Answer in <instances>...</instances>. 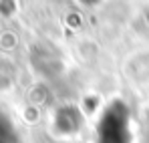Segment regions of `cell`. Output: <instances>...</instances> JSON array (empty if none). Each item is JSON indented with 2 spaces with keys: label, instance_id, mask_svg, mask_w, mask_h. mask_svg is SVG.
<instances>
[{
  "label": "cell",
  "instance_id": "1",
  "mask_svg": "<svg viewBox=\"0 0 149 143\" xmlns=\"http://www.w3.org/2000/svg\"><path fill=\"white\" fill-rule=\"evenodd\" d=\"M99 143H131V117L123 103H113L97 125Z\"/></svg>",
  "mask_w": 149,
  "mask_h": 143
}]
</instances>
